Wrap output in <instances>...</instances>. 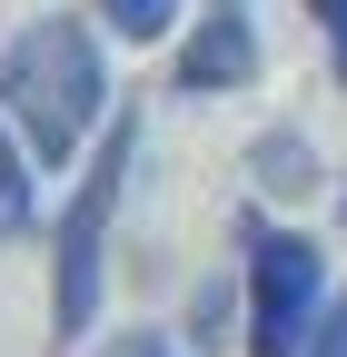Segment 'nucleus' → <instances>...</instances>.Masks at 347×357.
I'll return each instance as SVG.
<instances>
[{"label": "nucleus", "mask_w": 347, "mask_h": 357, "mask_svg": "<svg viewBox=\"0 0 347 357\" xmlns=\"http://www.w3.org/2000/svg\"><path fill=\"white\" fill-rule=\"evenodd\" d=\"M129 169H139V119H119L109 139L90 149V169H79V189L60 208V238H50V337L79 347L100 328V278H109V218H119V189Z\"/></svg>", "instance_id": "nucleus-2"}, {"label": "nucleus", "mask_w": 347, "mask_h": 357, "mask_svg": "<svg viewBox=\"0 0 347 357\" xmlns=\"http://www.w3.org/2000/svg\"><path fill=\"white\" fill-rule=\"evenodd\" d=\"M308 10H318V20L337 30V70H347V0H308Z\"/></svg>", "instance_id": "nucleus-11"}, {"label": "nucleus", "mask_w": 347, "mask_h": 357, "mask_svg": "<svg viewBox=\"0 0 347 357\" xmlns=\"http://www.w3.org/2000/svg\"><path fill=\"white\" fill-rule=\"evenodd\" d=\"M30 149H20V129L10 119H0V238H10V229H30Z\"/></svg>", "instance_id": "nucleus-6"}, {"label": "nucleus", "mask_w": 347, "mask_h": 357, "mask_svg": "<svg viewBox=\"0 0 347 357\" xmlns=\"http://www.w3.org/2000/svg\"><path fill=\"white\" fill-rule=\"evenodd\" d=\"M238 288H248V357H298L318 337V307H327V258L318 238L268 229L258 208H238Z\"/></svg>", "instance_id": "nucleus-3"}, {"label": "nucleus", "mask_w": 347, "mask_h": 357, "mask_svg": "<svg viewBox=\"0 0 347 357\" xmlns=\"http://www.w3.org/2000/svg\"><path fill=\"white\" fill-rule=\"evenodd\" d=\"M248 178H258L268 199H298V189L318 178V149H308V139H288V129H268V139L248 149Z\"/></svg>", "instance_id": "nucleus-5"}, {"label": "nucleus", "mask_w": 347, "mask_h": 357, "mask_svg": "<svg viewBox=\"0 0 347 357\" xmlns=\"http://www.w3.org/2000/svg\"><path fill=\"white\" fill-rule=\"evenodd\" d=\"M337 229H347V189H337Z\"/></svg>", "instance_id": "nucleus-12"}, {"label": "nucleus", "mask_w": 347, "mask_h": 357, "mask_svg": "<svg viewBox=\"0 0 347 357\" xmlns=\"http://www.w3.org/2000/svg\"><path fill=\"white\" fill-rule=\"evenodd\" d=\"M90 10L119 40H179V0H90Z\"/></svg>", "instance_id": "nucleus-7"}, {"label": "nucleus", "mask_w": 347, "mask_h": 357, "mask_svg": "<svg viewBox=\"0 0 347 357\" xmlns=\"http://www.w3.org/2000/svg\"><path fill=\"white\" fill-rule=\"evenodd\" d=\"M298 357H347V288H337V298L318 307V337L298 347Z\"/></svg>", "instance_id": "nucleus-9"}, {"label": "nucleus", "mask_w": 347, "mask_h": 357, "mask_svg": "<svg viewBox=\"0 0 347 357\" xmlns=\"http://www.w3.org/2000/svg\"><path fill=\"white\" fill-rule=\"evenodd\" d=\"M229 318H238V288H219V278H208V288H199V307H189V337H219Z\"/></svg>", "instance_id": "nucleus-8"}, {"label": "nucleus", "mask_w": 347, "mask_h": 357, "mask_svg": "<svg viewBox=\"0 0 347 357\" xmlns=\"http://www.w3.org/2000/svg\"><path fill=\"white\" fill-rule=\"evenodd\" d=\"M100 109H109V60H100V30L79 10H40L0 40V119L20 129V149L40 169H70L90 149Z\"/></svg>", "instance_id": "nucleus-1"}, {"label": "nucleus", "mask_w": 347, "mask_h": 357, "mask_svg": "<svg viewBox=\"0 0 347 357\" xmlns=\"http://www.w3.org/2000/svg\"><path fill=\"white\" fill-rule=\"evenodd\" d=\"M100 357H179V337H159V328H139V337H119V347H100Z\"/></svg>", "instance_id": "nucleus-10"}, {"label": "nucleus", "mask_w": 347, "mask_h": 357, "mask_svg": "<svg viewBox=\"0 0 347 357\" xmlns=\"http://www.w3.org/2000/svg\"><path fill=\"white\" fill-rule=\"evenodd\" d=\"M169 79H179L189 100H208V89H248V79H258V30H248L238 0H219L208 20L179 30V60H169Z\"/></svg>", "instance_id": "nucleus-4"}]
</instances>
